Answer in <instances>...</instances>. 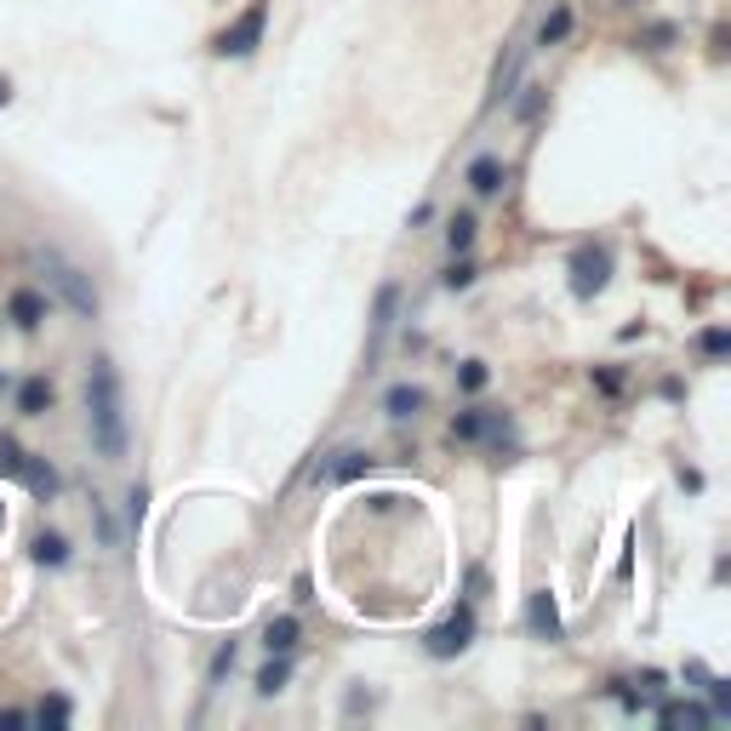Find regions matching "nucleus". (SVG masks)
I'll list each match as a JSON object with an SVG mask.
<instances>
[{
	"label": "nucleus",
	"instance_id": "f257e3e1",
	"mask_svg": "<svg viewBox=\"0 0 731 731\" xmlns=\"http://www.w3.org/2000/svg\"><path fill=\"white\" fill-rule=\"evenodd\" d=\"M86 417H92V446L104 452V457H126V394H120L115 360H92Z\"/></svg>",
	"mask_w": 731,
	"mask_h": 731
},
{
	"label": "nucleus",
	"instance_id": "f03ea898",
	"mask_svg": "<svg viewBox=\"0 0 731 731\" xmlns=\"http://www.w3.org/2000/svg\"><path fill=\"white\" fill-rule=\"evenodd\" d=\"M263 23H269V0H252V7L218 35V57H252L263 46Z\"/></svg>",
	"mask_w": 731,
	"mask_h": 731
},
{
	"label": "nucleus",
	"instance_id": "7ed1b4c3",
	"mask_svg": "<svg viewBox=\"0 0 731 731\" xmlns=\"http://www.w3.org/2000/svg\"><path fill=\"white\" fill-rule=\"evenodd\" d=\"M41 269H46V280H52V286L63 292V304H70L75 315H86V320L97 315V292L86 286V275L75 269V263H63V257H46Z\"/></svg>",
	"mask_w": 731,
	"mask_h": 731
},
{
	"label": "nucleus",
	"instance_id": "20e7f679",
	"mask_svg": "<svg viewBox=\"0 0 731 731\" xmlns=\"http://www.w3.org/2000/svg\"><path fill=\"white\" fill-rule=\"evenodd\" d=\"M469 640H475V612H469V606H463V612H457V617H446L441 628H428V640H423V651L446 663V657H457V651H469Z\"/></svg>",
	"mask_w": 731,
	"mask_h": 731
},
{
	"label": "nucleus",
	"instance_id": "39448f33",
	"mask_svg": "<svg viewBox=\"0 0 731 731\" xmlns=\"http://www.w3.org/2000/svg\"><path fill=\"white\" fill-rule=\"evenodd\" d=\"M606 280H612V257L601 246H583L572 257V292L578 297H594V292H606Z\"/></svg>",
	"mask_w": 731,
	"mask_h": 731
},
{
	"label": "nucleus",
	"instance_id": "423d86ee",
	"mask_svg": "<svg viewBox=\"0 0 731 731\" xmlns=\"http://www.w3.org/2000/svg\"><path fill=\"white\" fill-rule=\"evenodd\" d=\"M18 480L35 491V497H57V469L52 463H41L35 452H23V469H18Z\"/></svg>",
	"mask_w": 731,
	"mask_h": 731
},
{
	"label": "nucleus",
	"instance_id": "0eeeda50",
	"mask_svg": "<svg viewBox=\"0 0 731 731\" xmlns=\"http://www.w3.org/2000/svg\"><path fill=\"white\" fill-rule=\"evenodd\" d=\"M469 189L475 194H497V189H504V160H497V155H475L469 160Z\"/></svg>",
	"mask_w": 731,
	"mask_h": 731
},
{
	"label": "nucleus",
	"instance_id": "6e6552de",
	"mask_svg": "<svg viewBox=\"0 0 731 731\" xmlns=\"http://www.w3.org/2000/svg\"><path fill=\"white\" fill-rule=\"evenodd\" d=\"M7 315H12V320H18L23 331H29V326H41V320H46V297L23 286V292H12V304H7Z\"/></svg>",
	"mask_w": 731,
	"mask_h": 731
},
{
	"label": "nucleus",
	"instance_id": "1a4fd4ad",
	"mask_svg": "<svg viewBox=\"0 0 731 731\" xmlns=\"http://www.w3.org/2000/svg\"><path fill=\"white\" fill-rule=\"evenodd\" d=\"M526 617H531V628H538L543 640H560V612H554V594H531Z\"/></svg>",
	"mask_w": 731,
	"mask_h": 731
},
{
	"label": "nucleus",
	"instance_id": "9d476101",
	"mask_svg": "<svg viewBox=\"0 0 731 731\" xmlns=\"http://www.w3.org/2000/svg\"><path fill=\"white\" fill-rule=\"evenodd\" d=\"M18 412H23V417H46V412H52V383H46V378H29V383L18 389Z\"/></svg>",
	"mask_w": 731,
	"mask_h": 731
},
{
	"label": "nucleus",
	"instance_id": "9b49d317",
	"mask_svg": "<svg viewBox=\"0 0 731 731\" xmlns=\"http://www.w3.org/2000/svg\"><path fill=\"white\" fill-rule=\"evenodd\" d=\"M491 428H504V417H497V412H457L452 435L457 441H480V435H491Z\"/></svg>",
	"mask_w": 731,
	"mask_h": 731
},
{
	"label": "nucleus",
	"instance_id": "f8f14e48",
	"mask_svg": "<svg viewBox=\"0 0 731 731\" xmlns=\"http://www.w3.org/2000/svg\"><path fill=\"white\" fill-rule=\"evenodd\" d=\"M383 406H389V417H417V412H423V389L394 383V389L383 394Z\"/></svg>",
	"mask_w": 731,
	"mask_h": 731
},
{
	"label": "nucleus",
	"instance_id": "ddd939ff",
	"mask_svg": "<svg viewBox=\"0 0 731 731\" xmlns=\"http://www.w3.org/2000/svg\"><path fill=\"white\" fill-rule=\"evenodd\" d=\"M394 309H401V286H383V292H378V315H372V343L394 326Z\"/></svg>",
	"mask_w": 731,
	"mask_h": 731
},
{
	"label": "nucleus",
	"instance_id": "4468645a",
	"mask_svg": "<svg viewBox=\"0 0 731 731\" xmlns=\"http://www.w3.org/2000/svg\"><path fill=\"white\" fill-rule=\"evenodd\" d=\"M566 35H572V7H554L543 18V29H538V46H554V41H566Z\"/></svg>",
	"mask_w": 731,
	"mask_h": 731
},
{
	"label": "nucleus",
	"instance_id": "2eb2a0df",
	"mask_svg": "<svg viewBox=\"0 0 731 731\" xmlns=\"http://www.w3.org/2000/svg\"><path fill=\"white\" fill-rule=\"evenodd\" d=\"M263 646L286 657V651L297 646V617H275V623H269V635H263Z\"/></svg>",
	"mask_w": 731,
	"mask_h": 731
},
{
	"label": "nucleus",
	"instance_id": "dca6fc26",
	"mask_svg": "<svg viewBox=\"0 0 731 731\" xmlns=\"http://www.w3.org/2000/svg\"><path fill=\"white\" fill-rule=\"evenodd\" d=\"M35 560H41V566H63V560H70V543H63L57 531H41V538H35Z\"/></svg>",
	"mask_w": 731,
	"mask_h": 731
},
{
	"label": "nucleus",
	"instance_id": "f3484780",
	"mask_svg": "<svg viewBox=\"0 0 731 731\" xmlns=\"http://www.w3.org/2000/svg\"><path fill=\"white\" fill-rule=\"evenodd\" d=\"M446 246H452V252H469V246H475V218H469V212H457V218L446 223Z\"/></svg>",
	"mask_w": 731,
	"mask_h": 731
},
{
	"label": "nucleus",
	"instance_id": "a211bd4d",
	"mask_svg": "<svg viewBox=\"0 0 731 731\" xmlns=\"http://www.w3.org/2000/svg\"><path fill=\"white\" fill-rule=\"evenodd\" d=\"M366 469H372V457H366V452H343L338 463H331V480H354Z\"/></svg>",
	"mask_w": 731,
	"mask_h": 731
},
{
	"label": "nucleus",
	"instance_id": "6ab92c4d",
	"mask_svg": "<svg viewBox=\"0 0 731 731\" xmlns=\"http://www.w3.org/2000/svg\"><path fill=\"white\" fill-rule=\"evenodd\" d=\"M35 720H41V725H63V720H70V697H46Z\"/></svg>",
	"mask_w": 731,
	"mask_h": 731
},
{
	"label": "nucleus",
	"instance_id": "aec40b11",
	"mask_svg": "<svg viewBox=\"0 0 731 731\" xmlns=\"http://www.w3.org/2000/svg\"><path fill=\"white\" fill-rule=\"evenodd\" d=\"M286 675H292V669H286V663H269V669H263V675H257V691H263V697H275V691L286 686Z\"/></svg>",
	"mask_w": 731,
	"mask_h": 731
},
{
	"label": "nucleus",
	"instance_id": "412c9836",
	"mask_svg": "<svg viewBox=\"0 0 731 731\" xmlns=\"http://www.w3.org/2000/svg\"><path fill=\"white\" fill-rule=\"evenodd\" d=\"M663 725H709L703 709H663Z\"/></svg>",
	"mask_w": 731,
	"mask_h": 731
},
{
	"label": "nucleus",
	"instance_id": "4be33fe9",
	"mask_svg": "<svg viewBox=\"0 0 731 731\" xmlns=\"http://www.w3.org/2000/svg\"><path fill=\"white\" fill-rule=\"evenodd\" d=\"M543 97H549L543 86H526V97H520V104H515V115H520V120H531V115H538V109H543Z\"/></svg>",
	"mask_w": 731,
	"mask_h": 731
},
{
	"label": "nucleus",
	"instance_id": "5701e85b",
	"mask_svg": "<svg viewBox=\"0 0 731 731\" xmlns=\"http://www.w3.org/2000/svg\"><path fill=\"white\" fill-rule=\"evenodd\" d=\"M457 383H463V389H469V394H475V389H486V366H480V360H463V372H457Z\"/></svg>",
	"mask_w": 731,
	"mask_h": 731
},
{
	"label": "nucleus",
	"instance_id": "b1692460",
	"mask_svg": "<svg viewBox=\"0 0 731 731\" xmlns=\"http://www.w3.org/2000/svg\"><path fill=\"white\" fill-rule=\"evenodd\" d=\"M640 41H646L651 52H663V46H669V41H675V23H651V29H646V35H640Z\"/></svg>",
	"mask_w": 731,
	"mask_h": 731
},
{
	"label": "nucleus",
	"instance_id": "393cba45",
	"mask_svg": "<svg viewBox=\"0 0 731 731\" xmlns=\"http://www.w3.org/2000/svg\"><path fill=\"white\" fill-rule=\"evenodd\" d=\"M0 469H7V475L23 469V446H18V441H0Z\"/></svg>",
	"mask_w": 731,
	"mask_h": 731
},
{
	"label": "nucleus",
	"instance_id": "a878e982",
	"mask_svg": "<svg viewBox=\"0 0 731 731\" xmlns=\"http://www.w3.org/2000/svg\"><path fill=\"white\" fill-rule=\"evenodd\" d=\"M725 349H731V338H725L720 326H714V331H703V354H709V360H720Z\"/></svg>",
	"mask_w": 731,
	"mask_h": 731
},
{
	"label": "nucleus",
	"instance_id": "bb28decb",
	"mask_svg": "<svg viewBox=\"0 0 731 731\" xmlns=\"http://www.w3.org/2000/svg\"><path fill=\"white\" fill-rule=\"evenodd\" d=\"M469 280H475V263H452V269H446V286H452V292H463Z\"/></svg>",
	"mask_w": 731,
	"mask_h": 731
},
{
	"label": "nucleus",
	"instance_id": "cd10ccee",
	"mask_svg": "<svg viewBox=\"0 0 731 731\" xmlns=\"http://www.w3.org/2000/svg\"><path fill=\"white\" fill-rule=\"evenodd\" d=\"M594 383H601L606 394H617V389H623V372H594Z\"/></svg>",
	"mask_w": 731,
	"mask_h": 731
},
{
	"label": "nucleus",
	"instance_id": "c85d7f7f",
	"mask_svg": "<svg viewBox=\"0 0 731 731\" xmlns=\"http://www.w3.org/2000/svg\"><path fill=\"white\" fill-rule=\"evenodd\" d=\"M7 104H12V86H7V81H0V109H7Z\"/></svg>",
	"mask_w": 731,
	"mask_h": 731
}]
</instances>
